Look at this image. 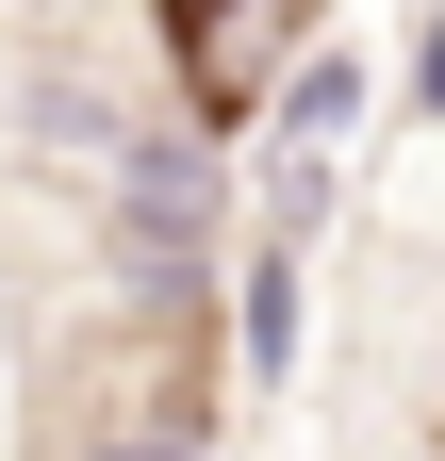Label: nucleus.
Here are the masks:
<instances>
[{
    "label": "nucleus",
    "instance_id": "nucleus-1",
    "mask_svg": "<svg viewBox=\"0 0 445 461\" xmlns=\"http://www.w3.org/2000/svg\"><path fill=\"white\" fill-rule=\"evenodd\" d=\"M149 33H165V83H182L198 132H248V115L297 83L313 0H149Z\"/></svg>",
    "mask_w": 445,
    "mask_h": 461
},
{
    "label": "nucleus",
    "instance_id": "nucleus-2",
    "mask_svg": "<svg viewBox=\"0 0 445 461\" xmlns=\"http://www.w3.org/2000/svg\"><path fill=\"white\" fill-rule=\"evenodd\" d=\"M297 363V248H264L248 264V379H281Z\"/></svg>",
    "mask_w": 445,
    "mask_h": 461
},
{
    "label": "nucleus",
    "instance_id": "nucleus-3",
    "mask_svg": "<svg viewBox=\"0 0 445 461\" xmlns=\"http://www.w3.org/2000/svg\"><path fill=\"white\" fill-rule=\"evenodd\" d=\"M413 99H429V115H445V17H429V50H413Z\"/></svg>",
    "mask_w": 445,
    "mask_h": 461
}]
</instances>
